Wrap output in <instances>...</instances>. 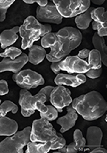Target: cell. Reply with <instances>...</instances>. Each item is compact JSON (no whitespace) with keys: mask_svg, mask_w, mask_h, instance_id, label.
<instances>
[{"mask_svg":"<svg viewBox=\"0 0 107 153\" xmlns=\"http://www.w3.org/2000/svg\"><path fill=\"white\" fill-rule=\"evenodd\" d=\"M59 62H52V64H51V69H52V71L56 75H58L61 71L60 67H59Z\"/></svg>","mask_w":107,"mask_h":153,"instance_id":"obj_38","label":"cell"},{"mask_svg":"<svg viewBox=\"0 0 107 153\" xmlns=\"http://www.w3.org/2000/svg\"><path fill=\"white\" fill-rule=\"evenodd\" d=\"M74 145L78 150H83L86 147V139L83 136L82 132L79 129H76L74 133Z\"/></svg>","mask_w":107,"mask_h":153,"instance_id":"obj_25","label":"cell"},{"mask_svg":"<svg viewBox=\"0 0 107 153\" xmlns=\"http://www.w3.org/2000/svg\"><path fill=\"white\" fill-rule=\"evenodd\" d=\"M97 35L99 37H104L107 35V24H100L97 29Z\"/></svg>","mask_w":107,"mask_h":153,"instance_id":"obj_35","label":"cell"},{"mask_svg":"<svg viewBox=\"0 0 107 153\" xmlns=\"http://www.w3.org/2000/svg\"><path fill=\"white\" fill-rule=\"evenodd\" d=\"M92 20L101 24H107V13L104 7L94 8L91 13Z\"/></svg>","mask_w":107,"mask_h":153,"instance_id":"obj_23","label":"cell"},{"mask_svg":"<svg viewBox=\"0 0 107 153\" xmlns=\"http://www.w3.org/2000/svg\"><path fill=\"white\" fill-rule=\"evenodd\" d=\"M62 16L57 11V7L52 2L47 3V6L38 7L36 10V19L38 22L53 23L59 25L62 22Z\"/></svg>","mask_w":107,"mask_h":153,"instance_id":"obj_9","label":"cell"},{"mask_svg":"<svg viewBox=\"0 0 107 153\" xmlns=\"http://www.w3.org/2000/svg\"><path fill=\"white\" fill-rule=\"evenodd\" d=\"M0 109H2L4 112L7 113L11 111L13 114H16L18 111V106H16L15 103H13L11 101H4L3 103H1L0 105Z\"/></svg>","mask_w":107,"mask_h":153,"instance_id":"obj_30","label":"cell"},{"mask_svg":"<svg viewBox=\"0 0 107 153\" xmlns=\"http://www.w3.org/2000/svg\"><path fill=\"white\" fill-rule=\"evenodd\" d=\"M14 2V0H0V22H3L6 19L7 9Z\"/></svg>","mask_w":107,"mask_h":153,"instance_id":"obj_28","label":"cell"},{"mask_svg":"<svg viewBox=\"0 0 107 153\" xmlns=\"http://www.w3.org/2000/svg\"><path fill=\"white\" fill-rule=\"evenodd\" d=\"M21 53L22 51L19 48H17L16 47H10L8 48H7L3 53H0V56L1 57H8L10 59L15 60L18 56H21Z\"/></svg>","mask_w":107,"mask_h":153,"instance_id":"obj_27","label":"cell"},{"mask_svg":"<svg viewBox=\"0 0 107 153\" xmlns=\"http://www.w3.org/2000/svg\"><path fill=\"white\" fill-rule=\"evenodd\" d=\"M102 131L99 127L91 126L88 128L86 136V145L88 149H94L95 147H101L102 140ZM90 150V151H91Z\"/></svg>","mask_w":107,"mask_h":153,"instance_id":"obj_15","label":"cell"},{"mask_svg":"<svg viewBox=\"0 0 107 153\" xmlns=\"http://www.w3.org/2000/svg\"><path fill=\"white\" fill-rule=\"evenodd\" d=\"M13 81L23 89L35 88L39 85L44 84V79L38 72L34 71L30 69L21 71L13 75Z\"/></svg>","mask_w":107,"mask_h":153,"instance_id":"obj_7","label":"cell"},{"mask_svg":"<svg viewBox=\"0 0 107 153\" xmlns=\"http://www.w3.org/2000/svg\"><path fill=\"white\" fill-rule=\"evenodd\" d=\"M92 44L95 47V49L100 53L101 56V62L105 66H107V48L106 45L104 38L99 37L97 33H95L92 37Z\"/></svg>","mask_w":107,"mask_h":153,"instance_id":"obj_19","label":"cell"},{"mask_svg":"<svg viewBox=\"0 0 107 153\" xmlns=\"http://www.w3.org/2000/svg\"><path fill=\"white\" fill-rule=\"evenodd\" d=\"M57 43L51 48V52L46 55L51 62H58L68 56L70 52L78 48L82 42V34L79 29L65 27L56 32Z\"/></svg>","mask_w":107,"mask_h":153,"instance_id":"obj_1","label":"cell"},{"mask_svg":"<svg viewBox=\"0 0 107 153\" xmlns=\"http://www.w3.org/2000/svg\"><path fill=\"white\" fill-rule=\"evenodd\" d=\"M79 152V150L75 147V146L74 145V143H70L69 145L66 144L62 148H60L57 151H55L54 152H60V153H77Z\"/></svg>","mask_w":107,"mask_h":153,"instance_id":"obj_31","label":"cell"},{"mask_svg":"<svg viewBox=\"0 0 107 153\" xmlns=\"http://www.w3.org/2000/svg\"><path fill=\"white\" fill-rule=\"evenodd\" d=\"M101 23H98L97 22H92V29L94 30H97L98 27H99V25H100Z\"/></svg>","mask_w":107,"mask_h":153,"instance_id":"obj_41","label":"cell"},{"mask_svg":"<svg viewBox=\"0 0 107 153\" xmlns=\"http://www.w3.org/2000/svg\"><path fill=\"white\" fill-rule=\"evenodd\" d=\"M93 9H94L93 7H90L86 12L76 16L75 23L78 28L80 29V30H86V29L88 28V26L92 22L91 13Z\"/></svg>","mask_w":107,"mask_h":153,"instance_id":"obj_21","label":"cell"},{"mask_svg":"<svg viewBox=\"0 0 107 153\" xmlns=\"http://www.w3.org/2000/svg\"><path fill=\"white\" fill-rule=\"evenodd\" d=\"M72 107L88 121L97 120L107 111V103L97 91H92L72 100Z\"/></svg>","mask_w":107,"mask_h":153,"instance_id":"obj_2","label":"cell"},{"mask_svg":"<svg viewBox=\"0 0 107 153\" xmlns=\"http://www.w3.org/2000/svg\"><path fill=\"white\" fill-rule=\"evenodd\" d=\"M0 105H1V99H0Z\"/></svg>","mask_w":107,"mask_h":153,"instance_id":"obj_44","label":"cell"},{"mask_svg":"<svg viewBox=\"0 0 107 153\" xmlns=\"http://www.w3.org/2000/svg\"><path fill=\"white\" fill-rule=\"evenodd\" d=\"M89 53H90V50L88 49H82V50L79 51V54H78V56H79L80 59L82 60H85L88 57V55H89Z\"/></svg>","mask_w":107,"mask_h":153,"instance_id":"obj_37","label":"cell"},{"mask_svg":"<svg viewBox=\"0 0 107 153\" xmlns=\"http://www.w3.org/2000/svg\"><path fill=\"white\" fill-rule=\"evenodd\" d=\"M53 88H54L53 86H46V87L43 88H42L41 90L39 91L38 93H39V94H44V95L46 96V98H47V101H49V99H50L51 93H52V91L53 90Z\"/></svg>","mask_w":107,"mask_h":153,"instance_id":"obj_34","label":"cell"},{"mask_svg":"<svg viewBox=\"0 0 107 153\" xmlns=\"http://www.w3.org/2000/svg\"><path fill=\"white\" fill-rule=\"evenodd\" d=\"M88 66L91 69H99L101 67V56L97 49L90 51L88 55Z\"/></svg>","mask_w":107,"mask_h":153,"instance_id":"obj_22","label":"cell"},{"mask_svg":"<svg viewBox=\"0 0 107 153\" xmlns=\"http://www.w3.org/2000/svg\"><path fill=\"white\" fill-rule=\"evenodd\" d=\"M46 55L47 53L45 48L38 45L33 44L31 47L29 48L28 62L33 65H38L44 61V58L46 57Z\"/></svg>","mask_w":107,"mask_h":153,"instance_id":"obj_18","label":"cell"},{"mask_svg":"<svg viewBox=\"0 0 107 153\" xmlns=\"http://www.w3.org/2000/svg\"><path fill=\"white\" fill-rule=\"evenodd\" d=\"M49 101L58 112H62L64 107L69 106L72 102L71 92L62 85H57L52 91Z\"/></svg>","mask_w":107,"mask_h":153,"instance_id":"obj_8","label":"cell"},{"mask_svg":"<svg viewBox=\"0 0 107 153\" xmlns=\"http://www.w3.org/2000/svg\"><path fill=\"white\" fill-rule=\"evenodd\" d=\"M90 152L92 153H106L107 150L106 148H104L103 147H95L94 149H92V150L90 151Z\"/></svg>","mask_w":107,"mask_h":153,"instance_id":"obj_39","label":"cell"},{"mask_svg":"<svg viewBox=\"0 0 107 153\" xmlns=\"http://www.w3.org/2000/svg\"><path fill=\"white\" fill-rule=\"evenodd\" d=\"M102 73V68L99 69H89L88 71L86 72L85 75L87 77H89L90 79H97L100 77Z\"/></svg>","mask_w":107,"mask_h":153,"instance_id":"obj_32","label":"cell"},{"mask_svg":"<svg viewBox=\"0 0 107 153\" xmlns=\"http://www.w3.org/2000/svg\"><path fill=\"white\" fill-rule=\"evenodd\" d=\"M59 67L69 74H85L90 69L85 60H82L78 56H67L66 59L59 62Z\"/></svg>","mask_w":107,"mask_h":153,"instance_id":"obj_10","label":"cell"},{"mask_svg":"<svg viewBox=\"0 0 107 153\" xmlns=\"http://www.w3.org/2000/svg\"><path fill=\"white\" fill-rule=\"evenodd\" d=\"M28 62V56L22 53L19 57L15 60H12L8 57H3V61L0 62V73L5 71L13 72L14 74L21 71L22 67Z\"/></svg>","mask_w":107,"mask_h":153,"instance_id":"obj_12","label":"cell"},{"mask_svg":"<svg viewBox=\"0 0 107 153\" xmlns=\"http://www.w3.org/2000/svg\"><path fill=\"white\" fill-rule=\"evenodd\" d=\"M87 78L84 75L79 74L78 75H72L69 74L59 73L55 78V84L57 85H67L71 87H78L85 83Z\"/></svg>","mask_w":107,"mask_h":153,"instance_id":"obj_13","label":"cell"},{"mask_svg":"<svg viewBox=\"0 0 107 153\" xmlns=\"http://www.w3.org/2000/svg\"><path fill=\"white\" fill-rule=\"evenodd\" d=\"M19 26H15L10 30H5L0 34V44L2 48H7L18 39L17 32H19Z\"/></svg>","mask_w":107,"mask_h":153,"instance_id":"obj_17","label":"cell"},{"mask_svg":"<svg viewBox=\"0 0 107 153\" xmlns=\"http://www.w3.org/2000/svg\"><path fill=\"white\" fill-rule=\"evenodd\" d=\"M57 137V132L47 120L40 118L33 122L30 132V141L46 143L52 142Z\"/></svg>","mask_w":107,"mask_h":153,"instance_id":"obj_6","label":"cell"},{"mask_svg":"<svg viewBox=\"0 0 107 153\" xmlns=\"http://www.w3.org/2000/svg\"><path fill=\"white\" fill-rule=\"evenodd\" d=\"M66 144V138L61 134H57V137L53 141L51 142V150H57V149H60Z\"/></svg>","mask_w":107,"mask_h":153,"instance_id":"obj_29","label":"cell"},{"mask_svg":"<svg viewBox=\"0 0 107 153\" xmlns=\"http://www.w3.org/2000/svg\"><path fill=\"white\" fill-rule=\"evenodd\" d=\"M78 119V113L72 107V106H68L67 107V114L66 116L60 117L57 119V123L61 126L60 129L61 133H65L75 125V122Z\"/></svg>","mask_w":107,"mask_h":153,"instance_id":"obj_14","label":"cell"},{"mask_svg":"<svg viewBox=\"0 0 107 153\" xmlns=\"http://www.w3.org/2000/svg\"><path fill=\"white\" fill-rule=\"evenodd\" d=\"M18 130V124L16 120L7 116L0 117V136H12Z\"/></svg>","mask_w":107,"mask_h":153,"instance_id":"obj_16","label":"cell"},{"mask_svg":"<svg viewBox=\"0 0 107 153\" xmlns=\"http://www.w3.org/2000/svg\"><path fill=\"white\" fill-rule=\"evenodd\" d=\"M92 3H94L96 5H101V4H103L105 3L104 0H99V1H97V0H92Z\"/></svg>","mask_w":107,"mask_h":153,"instance_id":"obj_42","label":"cell"},{"mask_svg":"<svg viewBox=\"0 0 107 153\" xmlns=\"http://www.w3.org/2000/svg\"><path fill=\"white\" fill-rule=\"evenodd\" d=\"M6 116V113L4 112L2 109H0V117H1V116Z\"/></svg>","mask_w":107,"mask_h":153,"instance_id":"obj_43","label":"cell"},{"mask_svg":"<svg viewBox=\"0 0 107 153\" xmlns=\"http://www.w3.org/2000/svg\"><path fill=\"white\" fill-rule=\"evenodd\" d=\"M57 43V35L54 32H50L41 38V45L44 48H52Z\"/></svg>","mask_w":107,"mask_h":153,"instance_id":"obj_24","label":"cell"},{"mask_svg":"<svg viewBox=\"0 0 107 153\" xmlns=\"http://www.w3.org/2000/svg\"><path fill=\"white\" fill-rule=\"evenodd\" d=\"M35 111H32V110H25L21 109V114L24 117H30V116L33 115L35 113Z\"/></svg>","mask_w":107,"mask_h":153,"instance_id":"obj_40","label":"cell"},{"mask_svg":"<svg viewBox=\"0 0 107 153\" xmlns=\"http://www.w3.org/2000/svg\"><path fill=\"white\" fill-rule=\"evenodd\" d=\"M46 102L47 98L44 94L38 93L36 95L33 96L27 89H22L20 91L19 104L21 109L35 111L38 103H45Z\"/></svg>","mask_w":107,"mask_h":153,"instance_id":"obj_11","label":"cell"},{"mask_svg":"<svg viewBox=\"0 0 107 153\" xmlns=\"http://www.w3.org/2000/svg\"><path fill=\"white\" fill-rule=\"evenodd\" d=\"M9 93L8 84L6 80L1 79L0 80V95H6Z\"/></svg>","mask_w":107,"mask_h":153,"instance_id":"obj_33","label":"cell"},{"mask_svg":"<svg viewBox=\"0 0 107 153\" xmlns=\"http://www.w3.org/2000/svg\"><path fill=\"white\" fill-rule=\"evenodd\" d=\"M24 3H27V4L37 3L39 5L38 7H45L47 5L48 1L47 0H24Z\"/></svg>","mask_w":107,"mask_h":153,"instance_id":"obj_36","label":"cell"},{"mask_svg":"<svg viewBox=\"0 0 107 153\" xmlns=\"http://www.w3.org/2000/svg\"><path fill=\"white\" fill-rule=\"evenodd\" d=\"M31 127L27 126L23 130L16 132L13 136L5 138L0 143V153H22L23 147L30 141Z\"/></svg>","mask_w":107,"mask_h":153,"instance_id":"obj_4","label":"cell"},{"mask_svg":"<svg viewBox=\"0 0 107 153\" xmlns=\"http://www.w3.org/2000/svg\"><path fill=\"white\" fill-rule=\"evenodd\" d=\"M51 142L38 143V142H29L27 143L26 153H47L51 150Z\"/></svg>","mask_w":107,"mask_h":153,"instance_id":"obj_20","label":"cell"},{"mask_svg":"<svg viewBox=\"0 0 107 153\" xmlns=\"http://www.w3.org/2000/svg\"><path fill=\"white\" fill-rule=\"evenodd\" d=\"M52 30L51 25H42L35 16H28L19 28L20 35L22 39V49L30 48L35 41H38Z\"/></svg>","mask_w":107,"mask_h":153,"instance_id":"obj_3","label":"cell"},{"mask_svg":"<svg viewBox=\"0 0 107 153\" xmlns=\"http://www.w3.org/2000/svg\"><path fill=\"white\" fill-rule=\"evenodd\" d=\"M52 3L57 7V11L61 16L66 18H71L79 16V14L84 13L90 7L89 0H53Z\"/></svg>","mask_w":107,"mask_h":153,"instance_id":"obj_5","label":"cell"},{"mask_svg":"<svg viewBox=\"0 0 107 153\" xmlns=\"http://www.w3.org/2000/svg\"><path fill=\"white\" fill-rule=\"evenodd\" d=\"M40 113V116L41 118H44V119L47 120L48 121H52L54 120L57 118L58 116V111L52 105H48L47 106V111L44 113Z\"/></svg>","mask_w":107,"mask_h":153,"instance_id":"obj_26","label":"cell"}]
</instances>
